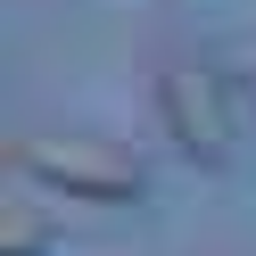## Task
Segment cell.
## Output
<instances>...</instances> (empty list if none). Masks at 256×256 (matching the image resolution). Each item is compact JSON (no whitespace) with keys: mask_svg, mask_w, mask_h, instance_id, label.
<instances>
[{"mask_svg":"<svg viewBox=\"0 0 256 256\" xmlns=\"http://www.w3.org/2000/svg\"><path fill=\"white\" fill-rule=\"evenodd\" d=\"M42 248H50V215L25 206V198H8L0 206V256H42Z\"/></svg>","mask_w":256,"mask_h":256,"instance_id":"3957f363","label":"cell"},{"mask_svg":"<svg viewBox=\"0 0 256 256\" xmlns=\"http://www.w3.org/2000/svg\"><path fill=\"white\" fill-rule=\"evenodd\" d=\"M157 108L198 166H232V74L206 50H174L157 66Z\"/></svg>","mask_w":256,"mask_h":256,"instance_id":"7a4b0ae2","label":"cell"},{"mask_svg":"<svg viewBox=\"0 0 256 256\" xmlns=\"http://www.w3.org/2000/svg\"><path fill=\"white\" fill-rule=\"evenodd\" d=\"M17 166H34L50 190L66 198H91V206H124L149 190V166H140L132 140H108V132H17L8 140Z\"/></svg>","mask_w":256,"mask_h":256,"instance_id":"6da1fadb","label":"cell"}]
</instances>
